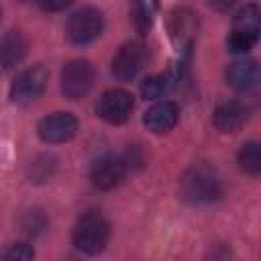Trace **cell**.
Segmentation results:
<instances>
[{
	"mask_svg": "<svg viewBox=\"0 0 261 261\" xmlns=\"http://www.w3.org/2000/svg\"><path fill=\"white\" fill-rule=\"evenodd\" d=\"M179 194L188 204L204 206L222 196V177L216 167L208 163H196L179 179Z\"/></svg>",
	"mask_w": 261,
	"mask_h": 261,
	"instance_id": "obj_1",
	"label": "cell"
},
{
	"mask_svg": "<svg viewBox=\"0 0 261 261\" xmlns=\"http://www.w3.org/2000/svg\"><path fill=\"white\" fill-rule=\"evenodd\" d=\"M108 241V222L98 210L84 212L73 226V245L86 255H98Z\"/></svg>",
	"mask_w": 261,
	"mask_h": 261,
	"instance_id": "obj_2",
	"label": "cell"
},
{
	"mask_svg": "<svg viewBox=\"0 0 261 261\" xmlns=\"http://www.w3.org/2000/svg\"><path fill=\"white\" fill-rule=\"evenodd\" d=\"M104 29V16L98 8L94 6H84L77 12H73L67 20L65 33L67 39L75 45H88L92 41H96L102 35Z\"/></svg>",
	"mask_w": 261,
	"mask_h": 261,
	"instance_id": "obj_3",
	"label": "cell"
},
{
	"mask_svg": "<svg viewBox=\"0 0 261 261\" xmlns=\"http://www.w3.org/2000/svg\"><path fill=\"white\" fill-rule=\"evenodd\" d=\"M94 65L88 59H73L61 69V94L67 100L84 98L94 86Z\"/></svg>",
	"mask_w": 261,
	"mask_h": 261,
	"instance_id": "obj_4",
	"label": "cell"
},
{
	"mask_svg": "<svg viewBox=\"0 0 261 261\" xmlns=\"http://www.w3.org/2000/svg\"><path fill=\"white\" fill-rule=\"evenodd\" d=\"M49 82V71L43 65L27 67L16 75V80L10 86V100L14 104H31L45 92Z\"/></svg>",
	"mask_w": 261,
	"mask_h": 261,
	"instance_id": "obj_5",
	"label": "cell"
},
{
	"mask_svg": "<svg viewBox=\"0 0 261 261\" xmlns=\"http://www.w3.org/2000/svg\"><path fill=\"white\" fill-rule=\"evenodd\" d=\"M126 161L118 155H102L90 167V179L98 190H114L126 177Z\"/></svg>",
	"mask_w": 261,
	"mask_h": 261,
	"instance_id": "obj_6",
	"label": "cell"
},
{
	"mask_svg": "<svg viewBox=\"0 0 261 261\" xmlns=\"http://www.w3.org/2000/svg\"><path fill=\"white\" fill-rule=\"evenodd\" d=\"M147 57V47L141 41H128L112 57V73L122 82L133 80L145 67Z\"/></svg>",
	"mask_w": 261,
	"mask_h": 261,
	"instance_id": "obj_7",
	"label": "cell"
},
{
	"mask_svg": "<svg viewBox=\"0 0 261 261\" xmlns=\"http://www.w3.org/2000/svg\"><path fill=\"white\" fill-rule=\"evenodd\" d=\"M135 100L130 96V92L114 88L102 94L100 102H98V116L110 124H122L128 120L130 112H133Z\"/></svg>",
	"mask_w": 261,
	"mask_h": 261,
	"instance_id": "obj_8",
	"label": "cell"
},
{
	"mask_svg": "<svg viewBox=\"0 0 261 261\" xmlns=\"http://www.w3.org/2000/svg\"><path fill=\"white\" fill-rule=\"evenodd\" d=\"M39 137L45 143H65L75 137L77 133V118L69 112H55L45 116L39 126Z\"/></svg>",
	"mask_w": 261,
	"mask_h": 261,
	"instance_id": "obj_9",
	"label": "cell"
},
{
	"mask_svg": "<svg viewBox=\"0 0 261 261\" xmlns=\"http://www.w3.org/2000/svg\"><path fill=\"white\" fill-rule=\"evenodd\" d=\"M177 120H179V106L171 100H163V102L153 104L143 118L145 126L157 135L171 130L177 124Z\"/></svg>",
	"mask_w": 261,
	"mask_h": 261,
	"instance_id": "obj_10",
	"label": "cell"
},
{
	"mask_svg": "<svg viewBox=\"0 0 261 261\" xmlns=\"http://www.w3.org/2000/svg\"><path fill=\"white\" fill-rule=\"evenodd\" d=\"M249 118V108L239 100H228L216 106L214 110V126L222 133H237Z\"/></svg>",
	"mask_w": 261,
	"mask_h": 261,
	"instance_id": "obj_11",
	"label": "cell"
},
{
	"mask_svg": "<svg viewBox=\"0 0 261 261\" xmlns=\"http://www.w3.org/2000/svg\"><path fill=\"white\" fill-rule=\"evenodd\" d=\"M226 82L239 92H249L259 82V67L253 59H237L226 69Z\"/></svg>",
	"mask_w": 261,
	"mask_h": 261,
	"instance_id": "obj_12",
	"label": "cell"
},
{
	"mask_svg": "<svg viewBox=\"0 0 261 261\" xmlns=\"http://www.w3.org/2000/svg\"><path fill=\"white\" fill-rule=\"evenodd\" d=\"M29 43L27 37L20 31H8L0 41V67L2 69H14L27 55Z\"/></svg>",
	"mask_w": 261,
	"mask_h": 261,
	"instance_id": "obj_13",
	"label": "cell"
},
{
	"mask_svg": "<svg viewBox=\"0 0 261 261\" xmlns=\"http://www.w3.org/2000/svg\"><path fill=\"white\" fill-rule=\"evenodd\" d=\"M169 33L171 39L181 45V47H190L194 33H196V16L194 12H190L188 8H179L171 14L169 18Z\"/></svg>",
	"mask_w": 261,
	"mask_h": 261,
	"instance_id": "obj_14",
	"label": "cell"
},
{
	"mask_svg": "<svg viewBox=\"0 0 261 261\" xmlns=\"http://www.w3.org/2000/svg\"><path fill=\"white\" fill-rule=\"evenodd\" d=\"M232 31H239V33H245L249 37L259 39V33H261V10H259V6L255 2L245 4L234 14Z\"/></svg>",
	"mask_w": 261,
	"mask_h": 261,
	"instance_id": "obj_15",
	"label": "cell"
},
{
	"mask_svg": "<svg viewBox=\"0 0 261 261\" xmlns=\"http://www.w3.org/2000/svg\"><path fill=\"white\" fill-rule=\"evenodd\" d=\"M157 10V0H133L130 4V20L139 35H147Z\"/></svg>",
	"mask_w": 261,
	"mask_h": 261,
	"instance_id": "obj_16",
	"label": "cell"
},
{
	"mask_svg": "<svg viewBox=\"0 0 261 261\" xmlns=\"http://www.w3.org/2000/svg\"><path fill=\"white\" fill-rule=\"evenodd\" d=\"M237 159H239V167H241L245 173L257 175V173L261 171V145L255 143V141L245 143V145L241 147Z\"/></svg>",
	"mask_w": 261,
	"mask_h": 261,
	"instance_id": "obj_17",
	"label": "cell"
},
{
	"mask_svg": "<svg viewBox=\"0 0 261 261\" xmlns=\"http://www.w3.org/2000/svg\"><path fill=\"white\" fill-rule=\"evenodd\" d=\"M171 86H173L171 73L151 75V77H147V80L141 82V96L145 100H155V98H161Z\"/></svg>",
	"mask_w": 261,
	"mask_h": 261,
	"instance_id": "obj_18",
	"label": "cell"
},
{
	"mask_svg": "<svg viewBox=\"0 0 261 261\" xmlns=\"http://www.w3.org/2000/svg\"><path fill=\"white\" fill-rule=\"evenodd\" d=\"M35 257V251L31 245L27 243H14V245H8L6 249L0 251V259H18V261H27V259H33Z\"/></svg>",
	"mask_w": 261,
	"mask_h": 261,
	"instance_id": "obj_19",
	"label": "cell"
},
{
	"mask_svg": "<svg viewBox=\"0 0 261 261\" xmlns=\"http://www.w3.org/2000/svg\"><path fill=\"white\" fill-rule=\"evenodd\" d=\"M257 41H259V39H255V37H249V35H245V33L232 31V33L228 35V49H230L232 53H247L249 49H253V45H255Z\"/></svg>",
	"mask_w": 261,
	"mask_h": 261,
	"instance_id": "obj_20",
	"label": "cell"
},
{
	"mask_svg": "<svg viewBox=\"0 0 261 261\" xmlns=\"http://www.w3.org/2000/svg\"><path fill=\"white\" fill-rule=\"evenodd\" d=\"M37 2L47 12H59V10H65L67 6L73 4V0H37Z\"/></svg>",
	"mask_w": 261,
	"mask_h": 261,
	"instance_id": "obj_21",
	"label": "cell"
},
{
	"mask_svg": "<svg viewBox=\"0 0 261 261\" xmlns=\"http://www.w3.org/2000/svg\"><path fill=\"white\" fill-rule=\"evenodd\" d=\"M214 10H228L237 0H208Z\"/></svg>",
	"mask_w": 261,
	"mask_h": 261,
	"instance_id": "obj_22",
	"label": "cell"
},
{
	"mask_svg": "<svg viewBox=\"0 0 261 261\" xmlns=\"http://www.w3.org/2000/svg\"><path fill=\"white\" fill-rule=\"evenodd\" d=\"M0 14H2V12H0Z\"/></svg>",
	"mask_w": 261,
	"mask_h": 261,
	"instance_id": "obj_23",
	"label": "cell"
}]
</instances>
